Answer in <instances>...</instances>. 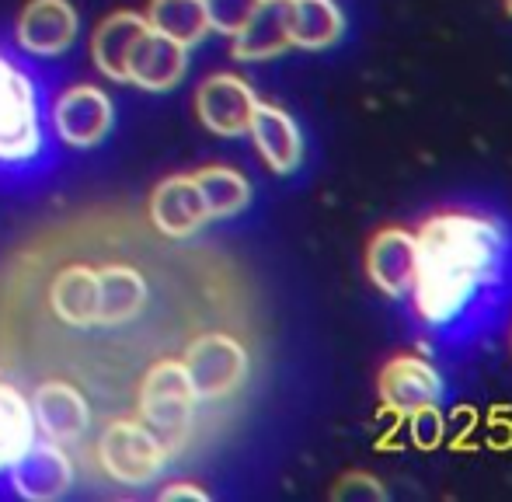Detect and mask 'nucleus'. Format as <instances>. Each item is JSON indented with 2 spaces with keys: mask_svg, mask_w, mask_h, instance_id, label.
Here are the masks:
<instances>
[{
  "mask_svg": "<svg viewBox=\"0 0 512 502\" xmlns=\"http://www.w3.org/2000/svg\"><path fill=\"white\" fill-rule=\"evenodd\" d=\"M258 4H262V0H206L209 25H213V32L237 35L244 28V21L255 14Z\"/></svg>",
  "mask_w": 512,
  "mask_h": 502,
  "instance_id": "24",
  "label": "nucleus"
},
{
  "mask_svg": "<svg viewBox=\"0 0 512 502\" xmlns=\"http://www.w3.org/2000/svg\"><path fill=\"white\" fill-rule=\"evenodd\" d=\"M49 307L60 321L74 328L98 325V269L67 265L49 286Z\"/></svg>",
  "mask_w": 512,
  "mask_h": 502,
  "instance_id": "18",
  "label": "nucleus"
},
{
  "mask_svg": "<svg viewBox=\"0 0 512 502\" xmlns=\"http://www.w3.org/2000/svg\"><path fill=\"white\" fill-rule=\"evenodd\" d=\"M248 136L255 140L262 161L269 164L276 175H290V171H297L300 161H304V136H300L297 119L279 109V105L258 102L255 112H251Z\"/></svg>",
  "mask_w": 512,
  "mask_h": 502,
  "instance_id": "14",
  "label": "nucleus"
},
{
  "mask_svg": "<svg viewBox=\"0 0 512 502\" xmlns=\"http://www.w3.org/2000/svg\"><path fill=\"white\" fill-rule=\"evenodd\" d=\"M418 238L415 307L429 325L450 321L471 300L474 286L495 272L502 255L499 224L467 213H439L425 220Z\"/></svg>",
  "mask_w": 512,
  "mask_h": 502,
  "instance_id": "1",
  "label": "nucleus"
},
{
  "mask_svg": "<svg viewBox=\"0 0 512 502\" xmlns=\"http://www.w3.org/2000/svg\"><path fill=\"white\" fill-rule=\"evenodd\" d=\"M147 21L154 32L182 42L185 49H192L196 42H203L213 32L206 0H150Z\"/></svg>",
  "mask_w": 512,
  "mask_h": 502,
  "instance_id": "22",
  "label": "nucleus"
},
{
  "mask_svg": "<svg viewBox=\"0 0 512 502\" xmlns=\"http://www.w3.org/2000/svg\"><path fill=\"white\" fill-rule=\"evenodd\" d=\"M258 105V95L244 77L237 74H213L199 84L196 112L199 123L216 136H244L251 123V112Z\"/></svg>",
  "mask_w": 512,
  "mask_h": 502,
  "instance_id": "9",
  "label": "nucleus"
},
{
  "mask_svg": "<svg viewBox=\"0 0 512 502\" xmlns=\"http://www.w3.org/2000/svg\"><path fill=\"white\" fill-rule=\"evenodd\" d=\"M35 429L53 443H77L91 426V405L70 380H42L32 391Z\"/></svg>",
  "mask_w": 512,
  "mask_h": 502,
  "instance_id": "8",
  "label": "nucleus"
},
{
  "mask_svg": "<svg viewBox=\"0 0 512 502\" xmlns=\"http://www.w3.org/2000/svg\"><path fill=\"white\" fill-rule=\"evenodd\" d=\"M234 39V56L237 60H272L283 56L290 42V25H286V0H262L255 7L244 28Z\"/></svg>",
  "mask_w": 512,
  "mask_h": 502,
  "instance_id": "17",
  "label": "nucleus"
},
{
  "mask_svg": "<svg viewBox=\"0 0 512 502\" xmlns=\"http://www.w3.org/2000/svg\"><path fill=\"white\" fill-rule=\"evenodd\" d=\"M286 25L297 49H328L342 39L345 14L335 0H286Z\"/></svg>",
  "mask_w": 512,
  "mask_h": 502,
  "instance_id": "20",
  "label": "nucleus"
},
{
  "mask_svg": "<svg viewBox=\"0 0 512 502\" xmlns=\"http://www.w3.org/2000/svg\"><path fill=\"white\" fill-rule=\"evenodd\" d=\"M77 11L70 0H28L18 18V46L32 56H60L77 39Z\"/></svg>",
  "mask_w": 512,
  "mask_h": 502,
  "instance_id": "11",
  "label": "nucleus"
},
{
  "mask_svg": "<svg viewBox=\"0 0 512 502\" xmlns=\"http://www.w3.org/2000/svg\"><path fill=\"white\" fill-rule=\"evenodd\" d=\"M39 150L42 119L35 84L0 53V164H25Z\"/></svg>",
  "mask_w": 512,
  "mask_h": 502,
  "instance_id": "3",
  "label": "nucleus"
},
{
  "mask_svg": "<svg viewBox=\"0 0 512 502\" xmlns=\"http://www.w3.org/2000/svg\"><path fill=\"white\" fill-rule=\"evenodd\" d=\"M196 391L182 360H161L147 370L140 384V422L164 443L171 457L185 447L196 415Z\"/></svg>",
  "mask_w": 512,
  "mask_h": 502,
  "instance_id": "2",
  "label": "nucleus"
},
{
  "mask_svg": "<svg viewBox=\"0 0 512 502\" xmlns=\"http://www.w3.org/2000/svg\"><path fill=\"white\" fill-rule=\"evenodd\" d=\"M150 32L147 14L136 11H115L98 25L95 39H91V56H95L98 70L115 84L129 81V56H133L136 42Z\"/></svg>",
  "mask_w": 512,
  "mask_h": 502,
  "instance_id": "16",
  "label": "nucleus"
},
{
  "mask_svg": "<svg viewBox=\"0 0 512 502\" xmlns=\"http://www.w3.org/2000/svg\"><path fill=\"white\" fill-rule=\"evenodd\" d=\"M39 436L32 401L14 384L0 380V471H7Z\"/></svg>",
  "mask_w": 512,
  "mask_h": 502,
  "instance_id": "21",
  "label": "nucleus"
},
{
  "mask_svg": "<svg viewBox=\"0 0 512 502\" xmlns=\"http://www.w3.org/2000/svg\"><path fill=\"white\" fill-rule=\"evenodd\" d=\"M150 220L164 238H189L209 224L206 199L192 175H171L150 192Z\"/></svg>",
  "mask_w": 512,
  "mask_h": 502,
  "instance_id": "12",
  "label": "nucleus"
},
{
  "mask_svg": "<svg viewBox=\"0 0 512 502\" xmlns=\"http://www.w3.org/2000/svg\"><path fill=\"white\" fill-rule=\"evenodd\" d=\"M408 419H411V440H415V447H422V450L439 447V440H443V415H439L436 405L418 408Z\"/></svg>",
  "mask_w": 512,
  "mask_h": 502,
  "instance_id": "26",
  "label": "nucleus"
},
{
  "mask_svg": "<svg viewBox=\"0 0 512 502\" xmlns=\"http://www.w3.org/2000/svg\"><path fill=\"white\" fill-rule=\"evenodd\" d=\"M115 119L112 98L95 84H74L53 105V126L70 147H95L108 136Z\"/></svg>",
  "mask_w": 512,
  "mask_h": 502,
  "instance_id": "7",
  "label": "nucleus"
},
{
  "mask_svg": "<svg viewBox=\"0 0 512 502\" xmlns=\"http://www.w3.org/2000/svg\"><path fill=\"white\" fill-rule=\"evenodd\" d=\"M189 70V49L150 28L129 56V81L143 91H171Z\"/></svg>",
  "mask_w": 512,
  "mask_h": 502,
  "instance_id": "15",
  "label": "nucleus"
},
{
  "mask_svg": "<svg viewBox=\"0 0 512 502\" xmlns=\"http://www.w3.org/2000/svg\"><path fill=\"white\" fill-rule=\"evenodd\" d=\"M196 185L206 199V210L209 220H223V217H234L248 206L251 199V185L241 171L234 168H203L196 171Z\"/></svg>",
  "mask_w": 512,
  "mask_h": 502,
  "instance_id": "23",
  "label": "nucleus"
},
{
  "mask_svg": "<svg viewBox=\"0 0 512 502\" xmlns=\"http://www.w3.org/2000/svg\"><path fill=\"white\" fill-rule=\"evenodd\" d=\"M506 11H509V14H512V0H506Z\"/></svg>",
  "mask_w": 512,
  "mask_h": 502,
  "instance_id": "28",
  "label": "nucleus"
},
{
  "mask_svg": "<svg viewBox=\"0 0 512 502\" xmlns=\"http://www.w3.org/2000/svg\"><path fill=\"white\" fill-rule=\"evenodd\" d=\"M147 304V283L133 265H102L98 269V325H126Z\"/></svg>",
  "mask_w": 512,
  "mask_h": 502,
  "instance_id": "19",
  "label": "nucleus"
},
{
  "mask_svg": "<svg viewBox=\"0 0 512 502\" xmlns=\"http://www.w3.org/2000/svg\"><path fill=\"white\" fill-rule=\"evenodd\" d=\"M182 367L199 401L230 398L248 380V349L227 332H206L189 342Z\"/></svg>",
  "mask_w": 512,
  "mask_h": 502,
  "instance_id": "5",
  "label": "nucleus"
},
{
  "mask_svg": "<svg viewBox=\"0 0 512 502\" xmlns=\"http://www.w3.org/2000/svg\"><path fill=\"white\" fill-rule=\"evenodd\" d=\"M331 499H338V502H384L387 489L373 475H342V482L331 489Z\"/></svg>",
  "mask_w": 512,
  "mask_h": 502,
  "instance_id": "25",
  "label": "nucleus"
},
{
  "mask_svg": "<svg viewBox=\"0 0 512 502\" xmlns=\"http://www.w3.org/2000/svg\"><path fill=\"white\" fill-rule=\"evenodd\" d=\"M439 394H443V377L422 356H394L380 370V401L398 415H411L425 405H439Z\"/></svg>",
  "mask_w": 512,
  "mask_h": 502,
  "instance_id": "13",
  "label": "nucleus"
},
{
  "mask_svg": "<svg viewBox=\"0 0 512 502\" xmlns=\"http://www.w3.org/2000/svg\"><path fill=\"white\" fill-rule=\"evenodd\" d=\"M366 272L373 286L387 297L401 300L411 293L418 276V238L405 227H387L370 241L366 251Z\"/></svg>",
  "mask_w": 512,
  "mask_h": 502,
  "instance_id": "10",
  "label": "nucleus"
},
{
  "mask_svg": "<svg viewBox=\"0 0 512 502\" xmlns=\"http://www.w3.org/2000/svg\"><path fill=\"white\" fill-rule=\"evenodd\" d=\"M164 443L140 419H115L98 440V464L119 485H147L168 464Z\"/></svg>",
  "mask_w": 512,
  "mask_h": 502,
  "instance_id": "4",
  "label": "nucleus"
},
{
  "mask_svg": "<svg viewBox=\"0 0 512 502\" xmlns=\"http://www.w3.org/2000/svg\"><path fill=\"white\" fill-rule=\"evenodd\" d=\"M164 502H175V499H196V502H206L209 492L199 489V485H189V482H178V485H168V489L161 492Z\"/></svg>",
  "mask_w": 512,
  "mask_h": 502,
  "instance_id": "27",
  "label": "nucleus"
},
{
  "mask_svg": "<svg viewBox=\"0 0 512 502\" xmlns=\"http://www.w3.org/2000/svg\"><path fill=\"white\" fill-rule=\"evenodd\" d=\"M7 475H11V489L21 499L49 502V499H60L74 485V461L63 450V443L39 440L35 436L32 447L7 468Z\"/></svg>",
  "mask_w": 512,
  "mask_h": 502,
  "instance_id": "6",
  "label": "nucleus"
}]
</instances>
